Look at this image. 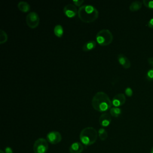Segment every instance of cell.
Returning a JSON list of instances; mask_svg holds the SVG:
<instances>
[{"label":"cell","instance_id":"cell-1","mask_svg":"<svg viewBox=\"0 0 153 153\" xmlns=\"http://www.w3.org/2000/svg\"><path fill=\"white\" fill-rule=\"evenodd\" d=\"M112 104L109 97L103 91L96 93L91 100L93 108L99 112H105L111 109Z\"/></svg>","mask_w":153,"mask_h":153},{"label":"cell","instance_id":"cell-2","mask_svg":"<svg viewBox=\"0 0 153 153\" xmlns=\"http://www.w3.org/2000/svg\"><path fill=\"white\" fill-rule=\"evenodd\" d=\"M79 19L85 23H91L96 20L99 16L98 10L91 5H83L78 10Z\"/></svg>","mask_w":153,"mask_h":153},{"label":"cell","instance_id":"cell-3","mask_svg":"<svg viewBox=\"0 0 153 153\" xmlns=\"http://www.w3.org/2000/svg\"><path fill=\"white\" fill-rule=\"evenodd\" d=\"M98 133L93 127H87L83 128L79 134V139L82 143L89 146L94 143L97 140Z\"/></svg>","mask_w":153,"mask_h":153},{"label":"cell","instance_id":"cell-4","mask_svg":"<svg viewBox=\"0 0 153 153\" xmlns=\"http://www.w3.org/2000/svg\"><path fill=\"white\" fill-rule=\"evenodd\" d=\"M97 42L102 45H108L110 44L113 40V35L111 32L107 29H103L99 30L96 36Z\"/></svg>","mask_w":153,"mask_h":153},{"label":"cell","instance_id":"cell-5","mask_svg":"<svg viewBox=\"0 0 153 153\" xmlns=\"http://www.w3.org/2000/svg\"><path fill=\"white\" fill-rule=\"evenodd\" d=\"M48 149V142L44 138L38 139L33 146V149L35 153H45Z\"/></svg>","mask_w":153,"mask_h":153},{"label":"cell","instance_id":"cell-6","mask_svg":"<svg viewBox=\"0 0 153 153\" xmlns=\"http://www.w3.org/2000/svg\"><path fill=\"white\" fill-rule=\"evenodd\" d=\"M26 22L27 26L32 28H36L39 23V17L35 11L29 13L26 17Z\"/></svg>","mask_w":153,"mask_h":153},{"label":"cell","instance_id":"cell-7","mask_svg":"<svg viewBox=\"0 0 153 153\" xmlns=\"http://www.w3.org/2000/svg\"><path fill=\"white\" fill-rule=\"evenodd\" d=\"M62 139L61 134L57 131H51L47 134V139L48 142L53 145H56L60 142Z\"/></svg>","mask_w":153,"mask_h":153},{"label":"cell","instance_id":"cell-8","mask_svg":"<svg viewBox=\"0 0 153 153\" xmlns=\"http://www.w3.org/2000/svg\"><path fill=\"white\" fill-rule=\"evenodd\" d=\"M63 12L67 17H73L78 14V10L74 4H68L64 7Z\"/></svg>","mask_w":153,"mask_h":153},{"label":"cell","instance_id":"cell-9","mask_svg":"<svg viewBox=\"0 0 153 153\" xmlns=\"http://www.w3.org/2000/svg\"><path fill=\"white\" fill-rule=\"evenodd\" d=\"M126 96L123 93H118L114 96L112 100V103L115 107H118L123 105L126 102Z\"/></svg>","mask_w":153,"mask_h":153},{"label":"cell","instance_id":"cell-10","mask_svg":"<svg viewBox=\"0 0 153 153\" xmlns=\"http://www.w3.org/2000/svg\"><path fill=\"white\" fill-rule=\"evenodd\" d=\"M99 124L103 127L108 126L111 122V115L110 114L105 112L103 113L99 118Z\"/></svg>","mask_w":153,"mask_h":153},{"label":"cell","instance_id":"cell-11","mask_svg":"<svg viewBox=\"0 0 153 153\" xmlns=\"http://www.w3.org/2000/svg\"><path fill=\"white\" fill-rule=\"evenodd\" d=\"M117 59L120 64L122 65V66L125 69H128L131 66V62L130 60L124 54H119L117 56Z\"/></svg>","mask_w":153,"mask_h":153},{"label":"cell","instance_id":"cell-12","mask_svg":"<svg viewBox=\"0 0 153 153\" xmlns=\"http://www.w3.org/2000/svg\"><path fill=\"white\" fill-rule=\"evenodd\" d=\"M84 150L83 145L81 143L76 142L71 144L69 148L70 153H81Z\"/></svg>","mask_w":153,"mask_h":153},{"label":"cell","instance_id":"cell-13","mask_svg":"<svg viewBox=\"0 0 153 153\" xmlns=\"http://www.w3.org/2000/svg\"><path fill=\"white\" fill-rule=\"evenodd\" d=\"M96 45V42L94 40H90L86 42L82 46V50L85 52L90 51L95 48Z\"/></svg>","mask_w":153,"mask_h":153},{"label":"cell","instance_id":"cell-14","mask_svg":"<svg viewBox=\"0 0 153 153\" xmlns=\"http://www.w3.org/2000/svg\"><path fill=\"white\" fill-rule=\"evenodd\" d=\"M17 7L20 11L24 13L28 12L30 9V5L27 2L23 1H21L18 3Z\"/></svg>","mask_w":153,"mask_h":153},{"label":"cell","instance_id":"cell-15","mask_svg":"<svg viewBox=\"0 0 153 153\" xmlns=\"http://www.w3.org/2000/svg\"><path fill=\"white\" fill-rule=\"evenodd\" d=\"M142 5V3L140 1H134L132 2L130 6H129V10L131 11H136L139 10Z\"/></svg>","mask_w":153,"mask_h":153},{"label":"cell","instance_id":"cell-16","mask_svg":"<svg viewBox=\"0 0 153 153\" xmlns=\"http://www.w3.org/2000/svg\"><path fill=\"white\" fill-rule=\"evenodd\" d=\"M54 33L55 35L59 38L63 36V28L61 25L57 24L54 27Z\"/></svg>","mask_w":153,"mask_h":153},{"label":"cell","instance_id":"cell-17","mask_svg":"<svg viewBox=\"0 0 153 153\" xmlns=\"http://www.w3.org/2000/svg\"><path fill=\"white\" fill-rule=\"evenodd\" d=\"M121 114V109L118 107H112L110 109V114L114 117H118Z\"/></svg>","mask_w":153,"mask_h":153},{"label":"cell","instance_id":"cell-18","mask_svg":"<svg viewBox=\"0 0 153 153\" xmlns=\"http://www.w3.org/2000/svg\"><path fill=\"white\" fill-rule=\"evenodd\" d=\"M98 136L100 139L102 141L106 140L108 137V133L106 130L103 128H100L98 131Z\"/></svg>","mask_w":153,"mask_h":153},{"label":"cell","instance_id":"cell-19","mask_svg":"<svg viewBox=\"0 0 153 153\" xmlns=\"http://www.w3.org/2000/svg\"><path fill=\"white\" fill-rule=\"evenodd\" d=\"M8 39V35L7 33L2 29H0V44L5 43Z\"/></svg>","mask_w":153,"mask_h":153},{"label":"cell","instance_id":"cell-20","mask_svg":"<svg viewBox=\"0 0 153 153\" xmlns=\"http://www.w3.org/2000/svg\"><path fill=\"white\" fill-rule=\"evenodd\" d=\"M146 78L149 81H153V68L149 69L146 74Z\"/></svg>","mask_w":153,"mask_h":153},{"label":"cell","instance_id":"cell-21","mask_svg":"<svg viewBox=\"0 0 153 153\" xmlns=\"http://www.w3.org/2000/svg\"><path fill=\"white\" fill-rule=\"evenodd\" d=\"M143 4L144 5L150 9L153 10V1H148V0H143Z\"/></svg>","mask_w":153,"mask_h":153},{"label":"cell","instance_id":"cell-22","mask_svg":"<svg viewBox=\"0 0 153 153\" xmlns=\"http://www.w3.org/2000/svg\"><path fill=\"white\" fill-rule=\"evenodd\" d=\"M125 94L126 96H128V97H131L133 95V90L132 89L128 87L125 89Z\"/></svg>","mask_w":153,"mask_h":153},{"label":"cell","instance_id":"cell-23","mask_svg":"<svg viewBox=\"0 0 153 153\" xmlns=\"http://www.w3.org/2000/svg\"><path fill=\"white\" fill-rule=\"evenodd\" d=\"M84 0H74L73 1V3L75 5V6H77V7H81L84 2Z\"/></svg>","mask_w":153,"mask_h":153},{"label":"cell","instance_id":"cell-24","mask_svg":"<svg viewBox=\"0 0 153 153\" xmlns=\"http://www.w3.org/2000/svg\"><path fill=\"white\" fill-rule=\"evenodd\" d=\"M147 25H148V26L149 28L153 29V17L151 18V19L148 21Z\"/></svg>","mask_w":153,"mask_h":153},{"label":"cell","instance_id":"cell-25","mask_svg":"<svg viewBox=\"0 0 153 153\" xmlns=\"http://www.w3.org/2000/svg\"><path fill=\"white\" fill-rule=\"evenodd\" d=\"M5 153H13L12 149L10 147H6L5 149Z\"/></svg>","mask_w":153,"mask_h":153},{"label":"cell","instance_id":"cell-26","mask_svg":"<svg viewBox=\"0 0 153 153\" xmlns=\"http://www.w3.org/2000/svg\"><path fill=\"white\" fill-rule=\"evenodd\" d=\"M148 63L153 67V57H149L148 59Z\"/></svg>","mask_w":153,"mask_h":153},{"label":"cell","instance_id":"cell-27","mask_svg":"<svg viewBox=\"0 0 153 153\" xmlns=\"http://www.w3.org/2000/svg\"><path fill=\"white\" fill-rule=\"evenodd\" d=\"M150 153H153V146L152 147V148L151 149V152Z\"/></svg>","mask_w":153,"mask_h":153},{"label":"cell","instance_id":"cell-28","mask_svg":"<svg viewBox=\"0 0 153 153\" xmlns=\"http://www.w3.org/2000/svg\"><path fill=\"white\" fill-rule=\"evenodd\" d=\"M0 153H5V152L4 151H2V150H1L0 151Z\"/></svg>","mask_w":153,"mask_h":153}]
</instances>
